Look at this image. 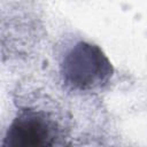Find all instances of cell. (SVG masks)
<instances>
[{
    "label": "cell",
    "mask_w": 147,
    "mask_h": 147,
    "mask_svg": "<svg viewBox=\"0 0 147 147\" xmlns=\"http://www.w3.org/2000/svg\"><path fill=\"white\" fill-rule=\"evenodd\" d=\"M113 65L105 53L86 41L75 44L63 56L61 78L67 88L75 92H91L103 87L113 76Z\"/></svg>",
    "instance_id": "obj_1"
},
{
    "label": "cell",
    "mask_w": 147,
    "mask_h": 147,
    "mask_svg": "<svg viewBox=\"0 0 147 147\" xmlns=\"http://www.w3.org/2000/svg\"><path fill=\"white\" fill-rule=\"evenodd\" d=\"M62 130L53 115L44 109L26 107L9 125L3 145L13 147H44L60 144Z\"/></svg>",
    "instance_id": "obj_2"
}]
</instances>
